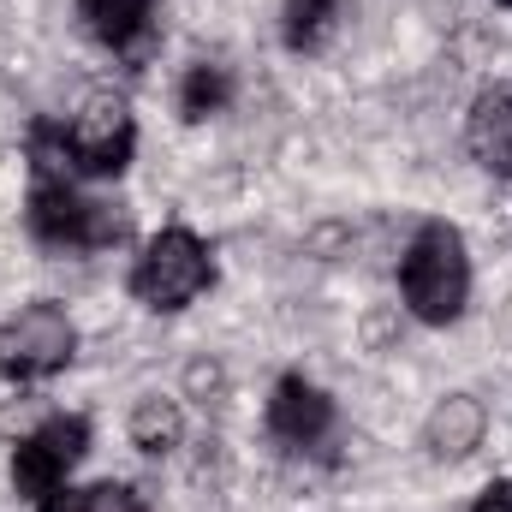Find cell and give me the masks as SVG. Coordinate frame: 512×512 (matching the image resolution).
Here are the masks:
<instances>
[{
  "instance_id": "8fae6325",
  "label": "cell",
  "mask_w": 512,
  "mask_h": 512,
  "mask_svg": "<svg viewBox=\"0 0 512 512\" xmlns=\"http://www.w3.org/2000/svg\"><path fill=\"white\" fill-rule=\"evenodd\" d=\"M423 435H429V453L435 459H465L483 441V405L471 393H453L447 405H435V417H429Z\"/></svg>"
},
{
  "instance_id": "30bf717a",
  "label": "cell",
  "mask_w": 512,
  "mask_h": 512,
  "mask_svg": "<svg viewBox=\"0 0 512 512\" xmlns=\"http://www.w3.org/2000/svg\"><path fill=\"white\" fill-rule=\"evenodd\" d=\"M233 66H221V60H197V66H185V78H179V120H191V126H203V120H215V114H227L233 108Z\"/></svg>"
},
{
  "instance_id": "277c9868",
  "label": "cell",
  "mask_w": 512,
  "mask_h": 512,
  "mask_svg": "<svg viewBox=\"0 0 512 512\" xmlns=\"http://www.w3.org/2000/svg\"><path fill=\"white\" fill-rule=\"evenodd\" d=\"M126 286L143 310L179 316V310H191V304L215 286V251H209V239L191 233V227H161V233L143 239Z\"/></svg>"
},
{
  "instance_id": "4fadbf2b",
  "label": "cell",
  "mask_w": 512,
  "mask_h": 512,
  "mask_svg": "<svg viewBox=\"0 0 512 512\" xmlns=\"http://www.w3.org/2000/svg\"><path fill=\"white\" fill-rule=\"evenodd\" d=\"M179 441H185V411H179V399L143 393V399L131 405V447H143L149 459H161V453H173Z\"/></svg>"
},
{
  "instance_id": "5bb4252c",
  "label": "cell",
  "mask_w": 512,
  "mask_h": 512,
  "mask_svg": "<svg viewBox=\"0 0 512 512\" xmlns=\"http://www.w3.org/2000/svg\"><path fill=\"white\" fill-rule=\"evenodd\" d=\"M36 512H143V495L131 483H84V489H54L48 501H36Z\"/></svg>"
},
{
  "instance_id": "9c48e42d",
  "label": "cell",
  "mask_w": 512,
  "mask_h": 512,
  "mask_svg": "<svg viewBox=\"0 0 512 512\" xmlns=\"http://www.w3.org/2000/svg\"><path fill=\"white\" fill-rule=\"evenodd\" d=\"M465 149L489 179L512 185V84H489L477 90L471 114H465Z\"/></svg>"
},
{
  "instance_id": "52a82bcc",
  "label": "cell",
  "mask_w": 512,
  "mask_h": 512,
  "mask_svg": "<svg viewBox=\"0 0 512 512\" xmlns=\"http://www.w3.org/2000/svg\"><path fill=\"white\" fill-rule=\"evenodd\" d=\"M334 417H340V411H334V399L310 382V376H298V370L268 387V405H262L268 435H274L280 447H292V453L322 447V441L334 435Z\"/></svg>"
},
{
  "instance_id": "3957f363",
  "label": "cell",
  "mask_w": 512,
  "mask_h": 512,
  "mask_svg": "<svg viewBox=\"0 0 512 512\" xmlns=\"http://www.w3.org/2000/svg\"><path fill=\"white\" fill-rule=\"evenodd\" d=\"M24 233L42 251L90 256L126 239V215L90 191H78V179L66 173H30V197H24Z\"/></svg>"
},
{
  "instance_id": "7c38bea8",
  "label": "cell",
  "mask_w": 512,
  "mask_h": 512,
  "mask_svg": "<svg viewBox=\"0 0 512 512\" xmlns=\"http://www.w3.org/2000/svg\"><path fill=\"white\" fill-rule=\"evenodd\" d=\"M340 0H286L280 6V42L292 54H322L340 36Z\"/></svg>"
},
{
  "instance_id": "9a60e30c",
  "label": "cell",
  "mask_w": 512,
  "mask_h": 512,
  "mask_svg": "<svg viewBox=\"0 0 512 512\" xmlns=\"http://www.w3.org/2000/svg\"><path fill=\"white\" fill-rule=\"evenodd\" d=\"M471 512H512V477H495V483L471 501Z\"/></svg>"
},
{
  "instance_id": "7a4b0ae2",
  "label": "cell",
  "mask_w": 512,
  "mask_h": 512,
  "mask_svg": "<svg viewBox=\"0 0 512 512\" xmlns=\"http://www.w3.org/2000/svg\"><path fill=\"white\" fill-rule=\"evenodd\" d=\"M399 298L417 322L447 328L471 304V251L453 221H423L399 256Z\"/></svg>"
},
{
  "instance_id": "5b68a950",
  "label": "cell",
  "mask_w": 512,
  "mask_h": 512,
  "mask_svg": "<svg viewBox=\"0 0 512 512\" xmlns=\"http://www.w3.org/2000/svg\"><path fill=\"white\" fill-rule=\"evenodd\" d=\"M72 358H78V328L54 298H30L0 322V376L6 382H54Z\"/></svg>"
},
{
  "instance_id": "6da1fadb",
  "label": "cell",
  "mask_w": 512,
  "mask_h": 512,
  "mask_svg": "<svg viewBox=\"0 0 512 512\" xmlns=\"http://www.w3.org/2000/svg\"><path fill=\"white\" fill-rule=\"evenodd\" d=\"M137 155V114L126 96H90L66 120L30 126V173H66V179H120Z\"/></svg>"
},
{
  "instance_id": "8992f818",
  "label": "cell",
  "mask_w": 512,
  "mask_h": 512,
  "mask_svg": "<svg viewBox=\"0 0 512 512\" xmlns=\"http://www.w3.org/2000/svg\"><path fill=\"white\" fill-rule=\"evenodd\" d=\"M84 453H90V417H84V411H54V417H42V423L12 447L6 483H12L18 501L36 507V501H48L54 489L72 483V471L84 465Z\"/></svg>"
},
{
  "instance_id": "2e32d148",
  "label": "cell",
  "mask_w": 512,
  "mask_h": 512,
  "mask_svg": "<svg viewBox=\"0 0 512 512\" xmlns=\"http://www.w3.org/2000/svg\"><path fill=\"white\" fill-rule=\"evenodd\" d=\"M495 6H512V0H495Z\"/></svg>"
},
{
  "instance_id": "ba28073f",
  "label": "cell",
  "mask_w": 512,
  "mask_h": 512,
  "mask_svg": "<svg viewBox=\"0 0 512 512\" xmlns=\"http://www.w3.org/2000/svg\"><path fill=\"white\" fill-rule=\"evenodd\" d=\"M161 6L167 0H78V18L84 30L120 54V60H149L155 42H161Z\"/></svg>"
}]
</instances>
